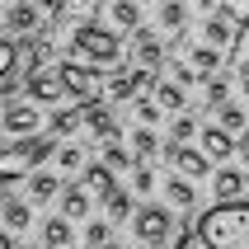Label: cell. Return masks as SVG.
Wrapping results in <instances>:
<instances>
[{
	"label": "cell",
	"mask_w": 249,
	"mask_h": 249,
	"mask_svg": "<svg viewBox=\"0 0 249 249\" xmlns=\"http://www.w3.org/2000/svg\"><path fill=\"white\" fill-rule=\"evenodd\" d=\"M197 240L202 249H249V202H216L197 216Z\"/></svg>",
	"instance_id": "6da1fadb"
},
{
	"label": "cell",
	"mask_w": 249,
	"mask_h": 249,
	"mask_svg": "<svg viewBox=\"0 0 249 249\" xmlns=\"http://www.w3.org/2000/svg\"><path fill=\"white\" fill-rule=\"evenodd\" d=\"M52 151H56V137L47 132H33V137H14V141H5L0 146V179L5 183H14V179H24V174H33L38 165H47L52 160Z\"/></svg>",
	"instance_id": "7a4b0ae2"
},
{
	"label": "cell",
	"mask_w": 249,
	"mask_h": 249,
	"mask_svg": "<svg viewBox=\"0 0 249 249\" xmlns=\"http://www.w3.org/2000/svg\"><path fill=\"white\" fill-rule=\"evenodd\" d=\"M66 47H71V61H85V66H99V71L123 56V38L108 24H75Z\"/></svg>",
	"instance_id": "3957f363"
},
{
	"label": "cell",
	"mask_w": 249,
	"mask_h": 249,
	"mask_svg": "<svg viewBox=\"0 0 249 249\" xmlns=\"http://www.w3.org/2000/svg\"><path fill=\"white\" fill-rule=\"evenodd\" d=\"M61 80H66V94L75 104H104V71L99 66H85V61H56Z\"/></svg>",
	"instance_id": "277c9868"
},
{
	"label": "cell",
	"mask_w": 249,
	"mask_h": 249,
	"mask_svg": "<svg viewBox=\"0 0 249 249\" xmlns=\"http://www.w3.org/2000/svg\"><path fill=\"white\" fill-rule=\"evenodd\" d=\"M132 235L141 240V245H165L169 231H174V212L160 207V202H141V207H132Z\"/></svg>",
	"instance_id": "5b68a950"
},
{
	"label": "cell",
	"mask_w": 249,
	"mask_h": 249,
	"mask_svg": "<svg viewBox=\"0 0 249 249\" xmlns=\"http://www.w3.org/2000/svg\"><path fill=\"white\" fill-rule=\"evenodd\" d=\"M24 99H33V104H66V80H61V71H56V61H42L38 71H28L24 75Z\"/></svg>",
	"instance_id": "8992f818"
},
{
	"label": "cell",
	"mask_w": 249,
	"mask_h": 249,
	"mask_svg": "<svg viewBox=\"0 0 249 249\" xmlns=\"http://www.w3.org/2000/svg\"><path fill=\"white\" fill-rule=\"evenodd\" d=\"M0 132L5 137H33V132H42V108L33 99H5L0 104Z\"/></svg>",
	"instance_id": "52a82bcc"
},
{
	"label": "cell",
	"mask_w": 249,
	"mask_h": 249,
	"mask_svg": "<svg viewBox=\"0 0 249 249\" xmlns=\"http://www.w3.org/2000/svg\"><path fill=\"white\" fill-rule=\"evenodd\" d=\"M151 80H155V71L123 66V71H113V75H104V99H108V104H127L132 94L151 89Z\"/></svg>",
	"instance_id": "ba28073f"
},
{
	"label": "cell",
	"mask_w": 249,
	"mask_h": 249,
	"mask_svg": "<svg viewBox=\"0 0 249 249\" xmlns=\"http://www.w3.org/2000/svg\"><path fill=\"white\" fill-rule=\"evenodd\" d=\"M165 160H169L174 174H183V179H207V169H212V160L197 151V146H188V141H169Z\"/></svg>",
	"instance_id": "9c48e42d"
},
{
	"label": "cell",
	"mask_w": 249,
	"mask_h": 249,
	"mask_svg": "<svg viewBox=\"0 0 249 249\" xmlns=\"http://www.w3.org/2000/svg\"><path fill=\"white\" fill-rule=\"evenodd\" d=\"M132 66L141 71H155V66H165V38L155 33V28H132Z\"/></svg>",
	"instance_id": "30bf717a"
},
{
	"label": "cell",
	"mask_w": 249,
	"mask_h": 249,
	"mask_svg": "<svg viewBox=\"0 0 249 249\" xmlns=\"http://www.w3.org/2000/svg\"><path fill=\"white\" fill-rule=\"evenodd\" d=\"M0 24H5V33H10V38H28V33H42V14H38V5H33V0H10Z\"/></svg>",
	"instance_id": "8fae6325"
},
{
	"label": "cell",
	"mask_w": 249,
	"mask_h": 249,
	"mask_svg": "<svg viewBox=\"0 0 249 249\" xmlns=\"http://www.w3.org/2000/svg\"><path fill=\"white\" fill-rule=\"evenodd\" d=\"M197 151L207 155L212 165H221V160L235 155V137H231L226 127H197Z\"/></svg>",
	"instance_id": "7c38bea8"
},
{
	"label": "cell",
	"mask_w": 249,
	"mask_h": 249,
	"mask_svg": "<svg viewBox=\"0 0 249 249\" xmlns=\"http://www.w3.org/2000/svg\"><path fill=\"white\" fill-rule=\"evenodd\" d=\"M56 202H61V216H66V221H85V216L94 212V193H89L85 183H61Z\"/></svg>",
	"instance_id": "4fadbf2b"
},
{
	"label": "cell",
	"mask_w": 249,
	"mask_h": 249,
	"mask_svg": "<svg viewBox=\"0 0 249 249\" xmlns=\"http://www.w3.org/2000/svg\"><path fill=\"white\" fill-rule=\"evenodd\" d=\"M202 42H212L216 52H235L240 47V28L226 19V14H207L202 19Z\"/></svg>",
	"instance_id": "5bb4252c"
},
{
	"label": "cell",
	"mask_w": 249,
	"mask_h": 249,
	"mask_svg": "<svg viewBox=\"0 0 249 249\" xmlns=\"http://www.w3.org/2000/svg\"><path fill=\"white\" fill-rule=\"evenodd\" d=\"M155 28L169 38H183L188 28V0H155Z\"/></svg>",
	"instance_id": "9a60e30c"
},
{
	"label": "cell",
	"mask_w": 249,
	"mask_h": 249,
	"mask_svg": "<svg viewBox=\"0 0 249 249\" xmlns=\"http://www.w3.org/2000/svg\"><path fill=\"white\" fill-rule=\"evenodd\" d=\"M0 226L10 231V235H24L28 226H33V202L28 197H0Z\"/></svg>",
	"instance_id": "2e32d148"
},
{
	"label": "cell",
	"mask_w": 249,
	"mask_h": 249,
	"mask_svg": "<svg viewBox=\"0 0 249 249\" xmlns=\"http://www.w3.org/2000/svg\"><path fill=\"white\" fill-rule=\"evenodd\" d=\"M249 188V174L235 165H221L216 174H212V193H216V202H235V197H245Z\"/></svg>",
	"instance_id": "e0dca14e"
},
{
	"label": "cell",
	"mask_w": 249,
	"mask_h": 249,
	"mask_svg": "<svg viewBox=\"0 0 249 249\" xmlns=\"http://www.w3.org/2000/svg\"><path fill=\"white\" fill-rule=\"evenodd\" d=\"M104 19L113 33H132L141 28V0H104Z\"/></svg>",
	"instance_id": "ac0fdd59"
},
{
	"label": "cell",
	"mask_w": 249,
	"mask_h": 249,
	"mask_svg": "<svg viewBox=\"0 0 249 249\" xmlns=\"http://www.w3.org/2000/svg\"><path fill=\"white\" fill-rule=\"evenodd\" d=\"M183 61L197 71V75H216L226 61V52H216L212 42H183Z\"/></svg>",
	"instance_id": "d6986e66"
},
{
	"label": "cell",
	"mask_w": 249,
	"mask_h": 249,
	"mask_svg": "<svg viewBox=\"0 0 249 249\" xmlns=\"http://www.w3.org/2000/svg\"><path fill=\"white\" fill-rule=\"evenodd\" d=\"M80 132H89V137H99V141L123 137V132H118V118H113L104 104H85V123H80Z\"/></svg>",
	"instance_id": "ffe728a7"
},
{
	"label": "cell",
	"mask_w": 249,
	"mask_h": 249,
	"mask_svg": "<svg viewBox=\"0 0 249 249\" xmlns=\"http://www.w3.org/2000/svg\"><path fill=\"white\" fill-rule=\"evenodd\" d=\"M146 94L160 104V113H183L188 108V89L183 85H174V80H151V89Z\"/></svg>",
	"instance_id": "44dd1931"
},
{
	"label": "cell",
	"mask_w": 249,
	"mask_h": 249,
	"mask_svg": "<svg viewBox=\"0 0 249 249\" xmlns=\"http://www.w3.org/2000/svg\"><path fill=\"white\" fill-rule=\"evenodd\" d=\"M28 183V202H52L56 193H61V174H52V169H33V174H24Z\"/></svg>",
	"instance_id": "7402d4cb"
},
{
	"label": "cell",
	"mask_w": 249,
	"mask_h": 249,
	"mask_svg": "<svg viewBox=\"0 0 249 249\" xmlns=\"http://www.w3.org/2000/svg\"><path fill=\"white\" fill-rule=\"evenodd\" d=\"M165 202H169V207H179V212H193V207H197V188H193V179L169 174V179H165Z\"/></svg>",
	"instance_id": "603a6c76"
},
{
	"label": "cell",
	"mask_w": 249,
	"mask_h": 249,
	"mask_svg": "<svg viewBox=\"0 0 249 249\" xmlns=\"http://www.w3.org/2000/svg\"><path fill=\"white\" fill-rule=\"evenodd\" d=\"M80 123H85V104H71V108H56L47 118V132L52 137H80Z\"/></svg>",
	"instance_id": "cb8c5ba5"
},
{
	"label": "cell",
	"mask_w": 249,
	"mask_h": 249,
	"mask_svg": "<svg viewBox=\"0 0 249 249\" xmlns=\"http://www.w3.org/2000/svg\"><path fill=\"white\" fill-rule=\"evenodd\" d=\"M132 207H137L132 188H118V183H113L108 193H104V216H108L113 226H118V221H127V216H132Z\"/></svg>",
	"instance_id": "d4e9b609"
},
{
	"label": "cell",
	"mask_w": 249,
	"mask_h": 249,
	"mask_svg": "<svg viewBox=\"0 0 249 249\" xmlns=\"http://www.w3.org/2000/svg\"><path fill=\"white\" fill-rule=\"evenodd\" d=\"M80 183H85V188H89L94 197H104V193H108V188H113L118 179H113V169L104 165V160H85V169H80Z\"/></svg>",
	"instance_id": "484cf974"
},
{
	"label": "cell",
	"mask_w": 249,
	"mask_h": 249,
	"mask_svg": "<svg viewBox=\"0 0 249 249\" xmlns=\"http://www.w3.org/2000/svg\"><path fill=\"white\" fill-rule=\"evenodd\" d=\"M99 160H104V165H108L113 174H118V169H132V165H137V155H132V151L123 146V137H108V141H99Z\"/></svg>",
	"instance_id": "4316f807"
},
{
	"label": "cell",
	"mask_w": 249,
	"mask_h": 249,
	"mask_svg": "<svg viewBox=\"0 0 249 249\" xmlns=\"http://www.w3.org/2000/svg\"><path fill=\"white\" fill-rule=\"evenodd\" d=\"M14 75H19V42L0 38V94H10Z\"/></svg>",
	"instance_id": "83f0119b"
},
{
	"label": "cell",
	"mask_w": 249,
	"mask_h": 249,
	"mask_svg": "<svg viewBox=\"0 0 249 249\" xmlns=\"http://www.w3.org/2000/svg\"><path fill=\"white\" fill-rule=\"evenodd\" d=\"M52 160H56L61 174H80V169H85V146H75V141H56Z\"/></svg>",
	"instance_id": "f1b7e54d"
},
{
	"label": "cell",
	"mask_w": 249,
	"mask_h": 249,
	"mask_svg": "<svg viewBox=\"0 0 249 249\" xmlns=\"http://www.w3.org/2000/svg\"><path fill=\"white\" fill-rule=\"evenodd\" d=\"M71 240H75V231H71L66 216H47V221H42V249H61V245H71Z\"/></svg>",
	"instance_id": "f546056e"
},
{
	"label": "cell",
	"mask_w": 249,
	"mask_h": 249,
	"mask_svg": "<svg viewBox=\"0 0 249 249\" xmlns=\"http://www.w3.org/2000/svg\"><path fill=\"white\" fill-rule=\"evenodd\" d=\"M216 127H226L231 137H240V132L249 127V113L240 108V104H231V99H226V104H216Z\"/></svg>",
	"instance_id": "4dcf8cb0"
},
{
	"label": "cell",
	"mask_w": 249,
	"mask_h": 249,
	"mask_svg": "<svg viewBox=\"0 0 249 249\" xmlns=\"http://www.w3.org/2000/svg\"><path fill=\"white\" fill-rule=\"evenodd\" d=\"M80 240H85V249H99L104 240H113V221H108V216H85Z\"/></svg>",
	"instance_id": "1f68e13d"
},
{
	"label": "cell",
	"mask_w": 249,
	"mask_h": 249,
	"mask_svg": "<svg viewBox=\"0 0 249 249\" xmlns=\"http://www.w3.org/2000/svg\"><path fill=\"white\" fill-rule=\"evenodd\" d=\"M127 151L137 155V160H151V155L160 151V137H155V127H137V132H132V146H127Z\"/></svg>",
	"instance_id": "d6a6232c"
},
{
	"label": "cell",
	"mask_w": 249,
	"mask_h": 249,
	"mask_svg": "<svg viewBox=\"0 0 249 249\" xmlns=\"http://www.w3.org/2000/svg\"><path fill=\"white\" fill-rule=\"evenodd\" d=\"M151 193H155V169L146 160H137L132 165V197H151Z\"/></svg>",
	"instance_id": "836d02e7"
},
{
	"label": "cell",
	"mask_w": 249,
	"mask_h": 249,
	"mask_svg": "<svg viewBox=\"0 0 249 249\" xmlns=\"http://www.w3.org/2000/svg\"><path fill=\"white\" fill-rule=\"evenodd\" d=\"M132 104H137V123H141V127H155V123H160V104H155L146 89H141V94H132Z\"/></svg>",
	"instance_id": "e575fe53"
},
{
	"label": "cell",
	"mask_w": 249,
	"mask_h": 249,
	"mask_svg": "<svg viewBox=\"0 0 249 249\" xmlns=\"http://www.w3.org/2000/svg\"><path fill=\"white\" fill-rule=\"evenodd\" d=\"M202 99L216 108V104H226V99H231V85H226L221 75H202Z\"/></svg>",
	"instance_id": "d590c367"
},
{
	"label": "cell",
	"mask_w": 249,
	"mask_h": 249,
	"mask_svg": "<svg viewBox=\"0 0 249 249\" xmlns=\"http://www.w3.org/2000/svg\"><path fill=\"white\" fill-rule=\"evenodd\" d=\"M216 5H221V14L235 28H249V0H216Z\"/></svg>",
	"instance_id": "8d00e7d4"
},
{
	"label": "cell",
	"mask_w": 249,
	"mask_h": 249,
	"mask_svg": "<svg viewBox=\"0 0 249 249\" xmlns=\"http://www.w3.org/2000/svg\"><path fill=\"white\" fill-rule=\"evenodd\" d=\"M197 137V123L188 113H174V127H169V141H193Z\"/></svg>",
	"instance_id": "74e56055"
},
{
	"label": "cell",
	"mask_w": 249,
	"mask_h": 249,
	"mask_svg": "<svg viewBox=\"0 0 249 249\" xmlns=\"http://www.w3.org/2000/svg\"><path fill=\"white\" fill-rule=\"evenodd\" d=\"M197 80H202V75H197V71L179 56V61H174V85H183V89H188V85H197Z\"/></svg>",
	"instance_id": "f35d334b"
},
{
	"label": "cell",
	"mask_w": 249,
	"mask_h": 249,
	"mask_svg": "<svg viewBox=\"0 0 249 249\" xmlns=\"http://www.w3.org/2000/svg\"><path fill=\"white\" fill-rule=\"evenodd\" d=\"M33 5H38V14L47 19V24H56V19H61V10H66V0H33Z\"/></svg>",
	"instance_id": "ab89813d"
},
{
	"label": "cell",
	"mask_w": 249,
	"mask_h": 249,
	"mask_svg": "<svg viewBox=\"0 0 249 249\" xmlns=\"http://www.w3.org/2000/svg\"><path fill=\"white\" fill-rule=\"evenodd\" d=\"M235 155H240V160H245V169H249V127H245V132H240V141H235Z\"/></svg>",
	"instance_id": "60d3db41"
},
{
	"label": "cell",
	"mask_w": 249,
	"mask_h": 249,
	"mask_svg": "<svg viewBox=\"0 0 249 249\" xmlns=\"http://www.w3.org/2000/svg\"><path fill=\"white\" fill-rule=\"evenodd\" d=\"M0 249H19V240H14L10 231H5V226H0Z\"/></svg>",
	"instance_id": "b9f144b4"
},
{
	"label": "cell",
	"mask_w": 249,
	"mask_h": 249,
	"mask_svg": "<svg viewBox=\"0 0 249 249\" xmlns=\"http://www.w3.org/2000/svg\"><path fill=\"white\" fill-rule=\"evenodd\" d=\"M240 94L249 99V61H245V66H240Z\"/></svg>",
	"instance_id": "7bdbcfd3"
},
{
	"label": "cell",
	"mask_w": 249,
	"mask_h": 249,
	"mask_svg": "<svg viewBox=\"0 0 249 249\" xmlns=\"http://www.w3.org/2000/svg\"><path fill=\"white\" fill-rule=\"evenodd\" d=\"M188 5H193V10H202V14H212V5H216V0H188Z\"/></svg>",
	"instance_id": "ee69618b"
},
{
	"label": "cell",
	"mask_w": 249,
	"mask_h": 249,
	"mask_svg": "<svg viewBox=\"0 0 249 249\" xmlns=\"http://www.w3.org/2000/svg\"><path fill=\"white\" fill-rule=\"evenodd\" d=\"M99 249H123V245H118V240H104V245H99Z\"/></svg>",
	"instance_id": "f6af8a7d"
},
{
	"label": "cell",
	"mask_w": 249,
	"mask_h": 249,
	"mask_svg": "<svg viewBox=\"0 0 249 249\" xmlns=\"http://www.w3.org/2000/svg\"><path fill=\"white\" fill-rule=\"evenodd\" d=\"M0 197H5V179H0Z\"/></svg>",
	"instance_id": "bcb514c9"
},
{
	"label": "cell",
	"mask_w": 249,
	"mask_h": 249,
	"mask_svg": "<svg viewBox=\"0 0 249 249\" xmlns=\"http://www.w3.org/2000/svg\"><path fill=\"white\" fill-rule=\"evenodd\" d=\"M151 249H169V245H151Z\"/></svg>",
	"instance_id": "7dc6e473"
},
{
	"label": "cell",
	"mask_w": 249,
	"mask_h": 249,
	"mask_svg": "<svg viewBox=\"0 0 249 249\" xmlns=\"http://www.w3.org/2000/svg\"><path fill=\"white\" fill-rule=\"evenodd\" d=\"M61 249H75V245H61Z\"/></svg>",
	"instance_id": "c3c4849f"
},
{
	"label": "cell",
	"mask_w": 249,
	"mask_h": 249,
	"mask_svg": "<svg viewBox=\"0 0 249 249\" xmlns=\"http://www.w3.org/2000/svg\"><path fill=\"white\" fill-rule=\"evenodd\" d=\"M33 249H42V245H33Z\"/></svg>",
	"instance_id": "681fc988"
}]
</instances>
